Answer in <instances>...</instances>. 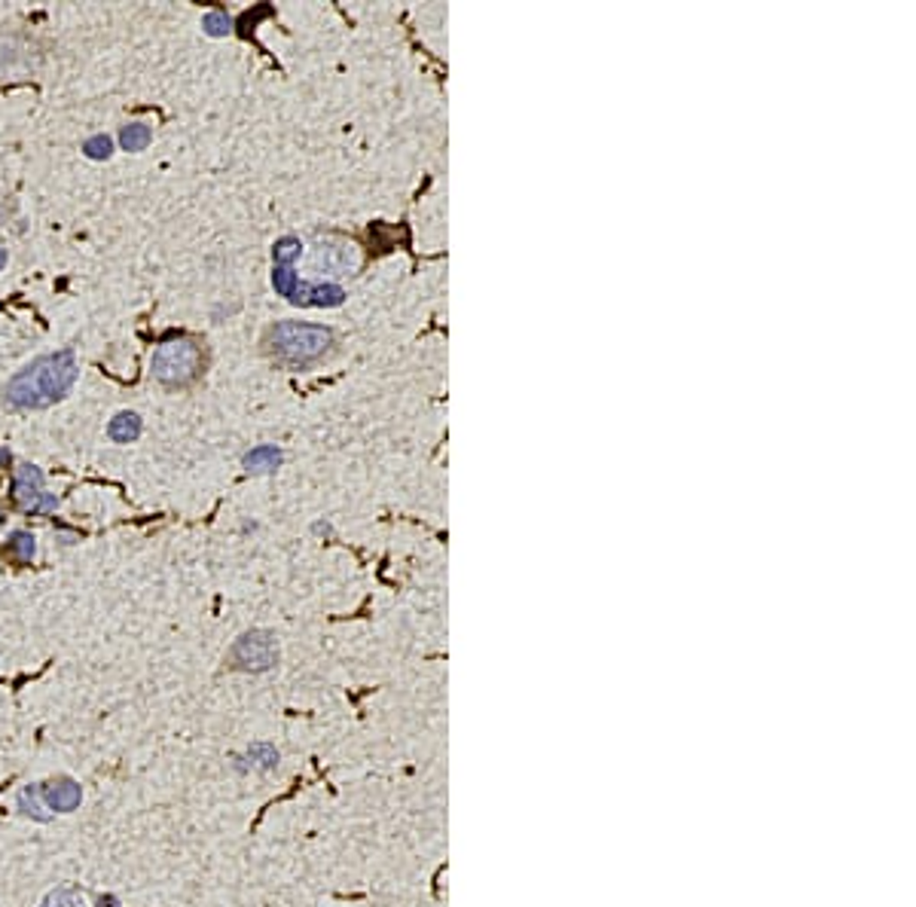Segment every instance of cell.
I'll return each mask as SVG.
<instances>
[{"instance_id": "14", "label": "cell", "mask_w": 916, "mask_h": 907, "mask_svg": "<svg viewBox=\"0 0 916 907\" xmlns=\"http://www.w3.org/2000/svg\"><path fill=\"white\" fill-rule=\"evenodd\" d=\"M275 764H279V749L269 742H253L248 749V767L253 770H272Z\"/></svg>"}, {"instance_id": "22", "label": "cell", "mask_w": 916, "mask_h": 907, "mask_svg": "<svg viewBox=\"0 0 916 907\" xmlns=\"http://www.w3.org/2000/svg\"><path fill=\"white\" fill-rule=\"evenodd\" d=\"M98 907H120V898L117 895H104L102 902H98Z\"/></svg>"}, {"instance_id": "2", "label": "cell", "mask_w": 916, "mask_h": 907, "mask_svg": "<svg viewBox=\"0 0 916 907\" xmlns=\"http://www.w3.org/2000/svg\"><path fill=\"white\" fill-rule=\"evenodd\" d=\"M333 346V330L325 324H306V321H279L269 330V352L284 367L303 370L309 364L321 361Z\"/></svg>"}, {"instance_id": "20", "label": "cell", "mask_w": 916, "mask_h": 907, "mask_svg": "<svg viewBox=\"0 0 916 907\" xmlns=\"http://www.w3.org/2000/svg\"><path fill=\"white\" fill-rule=\"evenodd\" d=\"M56 538L61 541V544H74V541H80V534L67 532V529H56Z\"/></svg>"}, {"instance_id": "3", "label": "cell", "mask_w": 916, "mask_h": 907, "mask_svg": "<svg viewBox=\"0 0 916 907\" xmlns=\"http://www.w3.org/2000/svg\"><path fill=\"white\" fill-rule=\"evenodd\" d=\"M202 346L190 337H174L165 339L163 346H156L150 358V370L153 376L159 379L168 389H181V385H190L192 379L202 373Z\"/></svg>"}, {"instance_id": "24", "label": "cell", "mask_w": 916, "mask_h": 907, "mask_svg": "<svg viewBox=\"0 0 916 907\" xmlns=\"http://www.w3.org/2000/svg\"><path fill=\"white\" fill-rule=\"evenodd\" d=\"M0 523H4V514H0Z\"/></svg>"}, {"instance_id": "1", "label": "cell", "mask_w": 916, "mask_h": 907, "mask_svg": "<svg viewBox=\"0 0 916 907\" xmlns=\"http://www.w3.org/2000/svg\"><path fill=\"white\" fill-rule=\"evenodd\" d=\"M80 367L71 348L40 355L4 385V403L13 409H46L74 389Z\"/></svg>"}, {"instance_id": "9", "label": "cell", "mask_w": 916, "mask_h": 907, "mask_svg": "<svg viewBox=\"0 0 916 907\" xmlns=\"http://www.w3.org/2000/svg\"><path fill=\"white\" fill-rule=\"evenodd\" d=\"M141 431H144V425H141V416L138 413H117L107 422V437L113 440V444H135L138 437H141Z\"/></svg>"}, {"instance_id": "12", "label": "cell", "mask_w": 916, "mask_h": 907, "mask_svg": "<svg viewBox=\"0 0 916 907\" xmlns=\"http://www.w3.org/2000/svg\"><path fill=\"white\" fill-rule=\"evenodd\" d=\"M40 907H89V904H86V895L76 886H56L46 893Z\"/></svg>"}, {"instance_id": "5", "label": "cell", "mask_w": 916, "mask_h": 907, "mask_svg": "<svg viewBox=\"0 0 916 907\" xmlns=\"http://www.w3.org/2000/svg\"><path fill=\"white\" fill-rule=\"evenodd\" d=\"M312 266L327 275H345L349 269L358 266V254L351 242H336V238H325L315 245L312 251Z\"/></svg>"}, {"instance_id": "8", "label": "cell", "mask_w": 916, "mask_h": 907, "mask_svg": "<svg viewBox=\"0 0 916 907\" xmlns=\"http://www.w3.org/2000/svg\"><path fill=\"white\" fill-rule=\"evenodd\" d=\"M281 459H284V453L275 444H260L245 455L242 464H245L248 474H272V471L281 464Z\"/></svg>"}, {"instance_id": "7", "label": "cell", "mask_w": 916, "mask_h": 907, "mask_svg": "<svg viewBox=\"0 0 916 907\" xmlns=\"http://www.w3.org/2000/svg\"><path fill=\"white\" fill-rule=\"evenodd\" d=\"M10 492H13V501L28 514V510L37 504V498L46 492L43 489V471L34 468V464H19V468L13 471Z\"/></svg>"}, {"instance_id": "19", "label": "cell", "mask_w": 916, "mask_h": 907, "mask_svg": "<svg viewBox=\"0 0 916 907\" xmlns=\"http://www.w3.org/2000/svg\"><path fill=\"white\" fill-rule=\"evenodd\" d=\"M58 507V495L56 492H43L40 498H37L34 507L28 510V516H43V514H52V510Z\"/></svg>"}, {"instance_id": "4", "label": "cell", "mask_w": 916, "mask_h": 907, "mask_svg": "<svg viewBox=\"0 0 916 907\" xmlns=\"http://www.w3.org/2000/svg\"><path fill=\"white\" fill-rule=\"evenodd\" d=\"M229 666L242 672H266L272 669L279 660V645H275V635L263 630H251L242 639H236V645L229 648Z\"/></svg>"}, {"instance_id": "18", "label": "cell", "mask_w": 916, "mask_h": 907, "mask_svg": "<svg viewBox=\"0 0 916 907\" xmlns=\"http://www.w3.org/2000/svg\"><path fill=\"white\" fill-rule=\"evenodd\" d=\"M202 28H205V34L223 37V34H229V28H233V19H229V15L223 13V10H211V13H205Z\"/></svg>"}, {"instance_id": "23", "label": "cell", "mask_w": 916, "mask_h": 907, "mask_svg": "<svg viewBox=\"0 0 916 907\" xmlns=\"http://www.w3.org/2000/svg\"><path fill=\"white\" fill-rule=\"evenodd\" d=\"M4 266H6V254L0 251V269H4Z\"/></svg>"}, {"instance_id": "11", "label": "cell", "mask_w": 916, "mask_h": 907, "mask_svg": "<svg viewBox=\"0 0 916 907\" xmlns=\"http://www.w3.org/2000/svg\"><path fill=\"white\" fill-rule=\"evenodd\" d=\"M150 141H153V129L147 122H129V126L120 129V144H122V150H129V153L144 150Z\"/></svg>"}, {"instance_id": "21", "label": "cell", "mask_w": 916, "mask_h": 907, "mask_svg": "<svg viewBox=\"0 0 916 907\" xmlns=\"http://www.w3.org/2000/svg\"><path fill=\"white\" fill-rule=\"evenodd\" d=\"M10 462H13V453L6 446H0V468H6Z\"/></svg>"}, {"instance_id": "15", "label": "cell", "mask_w": 916, "mask_h": 907, "mask_svg": "<svg viewBox=\"0 0 916 907\" xmlns=\"http://www.w3.org/2000/svg\"><path fill=\"white\" fill-rule=\"evenodd\" d=\"M299 275L294 273V266H275V273H272V288L275 293H281V297H288V300H294V293L299 288Z\"/></svg>"}, {"instance_id": "16", "label": "cell", "mask_w": 916, "mask_h": 907, "mask_svg": "<svg viewBox=\"0 0 916 907\" xmlns=\"http://www.w3.org/2000/svg\"><path fill=\"white\" fill-rule=\"evenodd\" d=\"M303 254V245H299V238L294 236H284L275 242L272 247V257H275V266H294V260Z\"/></svg>"}, {"instance_id": "6", "label": "cell", "mask_w": 916, "mask_h": 907, "mask_svg": "<svg viewBox=\"0 0 916 907\" xmlns=\"http://www.w3.org/2000/svg\"><path fill=\"white\" fill-rule=\"evenodd\" d=\"M40 795H43V804L49 806L52 816H56V813H74L76 806L83 804L80 782L71 779V777H56V779L43 782Z\"/></svg>"}, {"instance_id": "13", "label": "cell", "mask_w": 916, "mask_h": 907, "mask_svg": "<svg viewBox=\"0 0 916 907\" xmlns=\"http://www.w3.org/2000/svg\"><path fill=\"white\" fill-rule=\"evenodd\" d=\"M6 553L13 556L15 562H31L34 560V553H37V544H34V534L31 532H13L10 534V541H6Z\"/></svg>"}, {"instance_id": "10", "label": "cell", "mask_w": 916, "mask_h": 907, "mask_svg": "<svg viewBox=\"0 0 916 907\" xmlns=\"http://www.w3.org/2000/svg\"><path fill=\"white\" fill-rule=\"evenodd\" d=\"M15 806H19V813L22 816H28V819H34V822H49L52 819V813H49V806L43 804V795H40V786H25L19 795H15Z\"/></svg>"}, {"instance_id": "17", "label": "cell", "mask_w": 916, "mask_h": 907, "mask_svg": "<svg viewBox=\"0 0 916 907\" xmlns=\"http://www.w3.org/2000/svg\"><path fill=\"white\" fill-rule=\"evenodd\" d=\"M83 153H86L89 159H95V162L111 159L113 157V138L104 135V131H98V135H92V138L83 141Z\"/></svg>"}]
</instances>
